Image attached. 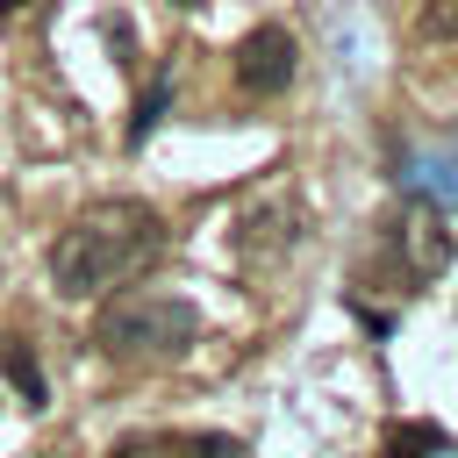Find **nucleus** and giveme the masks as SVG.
<instances>
[{"label": "nucleus", "instance_id": "9d476101", "mask_svg": "<svg viewBox=\"0 0 458 458\" xmlns=\"http://www.w3.org/2000/svg\"><path fill=\"white\" fill-rule=\"evenodd\" d=\"M14 7H21V0H0V14H14Z\"/></svg>", "mask_w": 458, "mask_h": 458}, {"label": "nucleus", "instance_id": "6e6552de", "mask_svg": "<svg viewBox=\"0 0 458 458\" xmlns=\"http://www.w3.org/2000/svg\"><path fill=\"white\" fill-rule=\"evenodd\" d=\"M437 444H444L437 429H394V437H386V451H394V458H415V451H437Z\"/></svg>", "mask_w": 458, "mask_h": 458}, {"label": "nucleus", "instance_id": "39448f33", "mask_svg": "<svg viewBox=\"0 0 458 458\" xmlns=\"http://www.w3.org/2000/svg\"><path fill=\"white\" fill-rule=\"evenodd\" d=\"M0 372L14 379V394H21L29 408H43V365H36V351H29L21 336H0Z\"/></svg>", "mask_w": 458, "mask_h": 458}, {"label": "nucleus", "instance_id": "1a4fd4ad", "mask_svg": "<svg viewBox=\"0 0 458 458\" xmlns=\"http://www.w3.org/2000/svg\"><path fill=\"white\" fill-rule=\"evenodd\" d=\"M157 107H165V79H157V86H150V100L136 107V122H129V143H143V136H150V122H157Z\"/></svg>", "mask_w": 458, "mask_h": 458}, {"label": "nucleus", "instance_id": "20e7f679", "mask_svg": "<svg viewBox=\"0 0 458 458\" xmlns=\"http://www.w3.org/2000/svg\"><path fill=\"white\" fill-rule=\"evenodd\" d=\"M394 250H408V272L415 279H429V272H444V258H451V236H444V222L437 215H408V222H394Z\"/></svg>", "mask_w": 458, "mask_h": 458}, {"label": "nucleus", "instance_id": "7ed1b4c3", "mask_svg": "<svg viewBox=\"0 0 458 458\" xmlns=\"http://www.w3.org/2000/svg\"><path fill=\"white\" fill-rule=\"evenodd\" d=\"M301 72V43L279 29V21H258L243 43H236V86L243 93H286Z\"/></svg>", "mask_w": 458, "mask_h": 458}, {"label": "nucleus", "instance_id": "9b49d317", "mask_svg": "<svg viewBox=\"0 0 458 458\" xmlns=\"http://www.w3.org/2000/svg\"><path fill=\"white\" fill-rule=\"evenodd\" d=\"M179 7H193V0H179Z\"/></svg>", "mask_w": 458, "mask_h": 458}, {"label": "nucleus", "instance_id": "423d86ee", "mask_svg": "<svg viewBox=\"0 0 458 458\" xmlns=\"http://www.w3.org/2000/svg\"><path fill=\"white\" fill-rule=\"evenodd\" d=\"M422 36L429 43H458V0H422Z\"/></svg>", "mask_w": 458, "mask_h": 458}, {"label": "nucleus", "instance_id": "f03ea898", "mask_svg": "<svg viewBox=\"0 0 458 458\" xmlns=\"http://www.w3.org/2000/svg\"><path fill=\"white\" fill-rule=\"evenodd\" d=\"M193 336H200V308L179 301V293H122V301L100 315V329H93V344H100L107 358H122V365L186 358Z\"/></svg>", "mask_w": 458, "mask_h": 458}, {"label": "nucleus", "instance_id": "f257e3e1", "mask_svg": "<svg viewBox=\"0 0 458 458\" xmlns=\"http://www.w3.org/2000/svg\"><path fill=\"white\" fill-rule=\"evenodd\" d=\"M157 250H165L157 208H143V200H100V208H86L50 243V286L64 301H86V293H107L114 279L143 272Z\"/></svg>", "mask_w": 458, "mask_h": 458}, {"label": "nucleus", "instance_id": "0eeeda50", "mask_svg": "<svg viewBox=\"0 0 458 458\" xmlns=\"http://www.w3.org/2000/svg\"><path fill=\"white\" fill-rule=\"evenodd\" d=\"M179 458H243V444L222 437V429H208V437H179Z\"/></svg>", "mask_w": 458, "mask_h": 458}]
</instances>
